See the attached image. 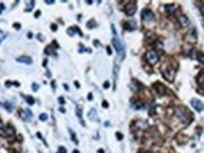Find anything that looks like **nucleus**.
<instances>
[{
  "instance_id": "f257e3e1",
  "label": "nucleus",
  "mask_w": 204,
  "mask_h": 153,
  "mask_svg": "<svg viewBox=\"0 0 204 153\" xmlns=\"http://www.w3.org/2000/svg\"><path fill=\"white\" fill-rule=\"evenodd\" d=\"M175 115L184 124H189L193 120L192 115L187 111V109L183 108V107H177V108H175Z\"/></svg>"
},
{
  "instance_id": "f03ea898",
  "label": "nucleus",
  "mask_w": 204,
  "mask_h": 153,
  "mask_svg": "<svg viewBox=\"0 0 204 153\" xmlns=\"http://www.w3.org/2000/svg\"><path fill=\"white\" fill-rule=\"evenodd\" d=\"M112 45H113L115 51L117 52V54L119 55V56L124 58V56H125V47H124V44H123L122 42L119 40L118 38H113L112 39Z\"/></svg>"
},
{
  "instance_id": "7ed1b4c3",
  "label": "nucleus",
  "mask_w": 204,
  "mask_h": 153,
  "mask_svg": "<svg viewBox=\"0 0 204 153\" xmlns=\"http://www.w3.org/2000/svg\"><path fill=\"white\" fill-rule=\"evenodd\" d=\"M145 58L147 61L151 65H154L159 61V55L155 50H148L145 55Z\"/></svg>"
},
{
  "instance_id": "20e7f679",
  "label": "nucleus",
  "mask_w": 204,
  "mask_h": 153,
  "mask_svg": "<svg viewBox=\"0 0 204 153\" xmlns=\"http://www.w3.org/2000/svg\"><path fill=\"white\" fill-rule=\"evenodd\" d=\"M163 76L166 80H168L169 82H172L175 79V76H176V70L175 68H173L172 66H168L166 70H164L163 72Z\"/></svg>"
},
{
  "instance_id": "39448f33",
  "label": "nucleus",
  "mask_w": 204,
  "mask_h": 153,
  "mask_svg": "<svg viewBox=\"0 0 204 153\" xmlns=\"http://www.w3.org/2000/svg\"><path fill=\"white\" fill-rule=\"evenodd\" d=\"M141 16H142V19L145 22H151V21H153L155 18L154 13L152 12V11H150V9H143V11H142V13H141Z\"/></svg>"
},
{
  "instance_id": "423d86ee",
  "label": "nucleus",
  "mask_w": 204,
  "mask_h": 153,
  "mask_svg": "<svg viewBox=\"0 0 204 153\" xmlns=\"http://www.w3.org/2000/svg\"><path fill=\"white\" fill-rule=\"evenodd\" d=\"M136 9H137V6H136V4L133 2H131V3H129V4L126 5L125 12L128 16H132V15L135 14Z\"/></svg>"
},
{
  "instance_id": "0eeeda50",
  "label": "nucleus",
  "mask_w": 204,
  "mask_h": 153,
  "mask_svg": "<svg viewBox=\"0 0 204 153\" xmlns=\"http://www.w3.org/2000/svg\"><path fill=\"white\" fill-rule=\"evenodd\" d=\"M191 105H192L193 108L195 109L196 111H197V112H202V111L204 110L203 102L201 101V100H199L197 98H193L192 100H191Z\"/></svg>"
},
{
  "instance_id": "6e6552de",
  "label": "nucleus",
  "mask_w": 204,
  "mask_h": 153,
  "mask_svg": "<svg viewBox=\"0 0 204 153\" xmlns=\"http://www.w3.org/2000/svg\"><path fill=\"white\" fill-rule=\"evenodd\" d=\"M153 87H154V89L157 91V93L159 94V95L164 96V94L166 93V88L164 87V85H163V84L160 83V82H156L153 85Z\"/></svg>"
},
{
  "instance_id": "1a4fd4ad",
  "label": "nucleus",
  "mask_w": 204,
  "mask_h": 153,
  "mask_svg": "<svg viewBox=\"0 0 204 153\" xmlns=\"http://www.w3.org/2000/svg\"><path fill=\"white\" fill-rule=\"evenodd\" d=\"M178 20H179L180 25L182 28H186V27H188V26L190 25V20H189L188 17H187L186 15H180Z\"/></svg>"
},
{
  "instance_id": "9d476101",
  "label": "nucleus",
  "mask_w": 204,
  "mask_h": 153,
  "mask_svg": "<svg viewBox=\"0 0 204 153\" xmlns=\"http://www.w3.org/2000/svg\"><path fill=\"white\" fill-rule=\"evenodd\" d=\"M18 113H19V116H20L23 120H25V121L30 119L32 116V113L30 111H26V112L25 111H19Z\"/></svg>"
},
{
  "instance_id": "9b49d317",
  "label": "nucleus",
  "mask_w": 204,
  "mask_h": 153,
  "mask_svg": "<svg viewBox=\"0 0 204 153\" xmlns=\"http://www.w3.org/2000/svg\"><path fill=\"white\" fill-rule=\"evenodd\" d=\"M14 136V129L13 127H11V125H9L7 128L5 129V136L4 137L7 138H11Z\"/></svg>"
},
{
  "instance_id": "f8f14e48",
  "label": "nucleus",
  "mask_w": 204,
  "mask_h": 153,
  "mask_svg": "<svg viewBox=\"0 0 204 153\" xmlns=\"http://www.w3.org/2000/svg\"><path fill=\"white\" fill-rule=\"evenodd\" d=\"M16 61L18 63H26V64H31L32 63V59L28 56H21L18 57L16 59Z\"/></svg>"
},
{
  "instance_id": "ddd939ff",
  "label": "nucleus",
  "mask_w": 204,
  "mask_h": 153,
  "mask_svg": "<svg viewBox=\"0 0 204 153\" xmlns=\"http://www.w3.org/2000/svg\"><path fill=\"white\" fill-rule=\"evenodd\" d=\"M187 37H189V43H195L197 41V33H196V29L194 28L192 31H190Z\"/></svg>"
},
{
  "instance_id": "4468645a",
  "label": "nucleus",
  "mask_w": 204,
  "mask_h": 153,
  "mask_svg": "<svg viewBox=\"0 0 204 153\" xmlns=\"http://www.w3.org/2000/svg\"><path fill=\"white\" fill-rule=\"evenodd\" d=\"M197 82L199 86H204V70L199 74L197 78Z\"/></svg>"
},
{
  "instance_id": "2eb2a0df",
  "label": "nucleus",
  "mask_w": 204,
  "mask_h": 153,
  "mask_svg": "<svg viewBox=\"0 0 204 153\" xmlns=\"http://www.w3.org/2000/svg\"><path fill=\"white\" fill-rule=\"evenodd\" d=\"M77 31L79 32L80 36H82V33H81V32H80V30H79V29L77 28H75V27H74V28H69L67 29V33H68V35H70V36H74V35L76 34V32H77Z\"/></svg>"
},
{
  "instance_id": "dca6fc26",
  "label": "nucleus",
  "mask_w": 204,
  "mask_h": 153,
  "mask_svg": "<svg viewBox=\"0 0 204 153\" xmlns=\"http://www.w3.org/2000/svg\"><path fill=\"white\" fill-rule=\"evenodd\" d=\"M125 28L126 29H129V30H133L136 27V24H135V21L131 20V21H129L127 23H125Z\"/></svg>"
},
{
  "instance_id": "f3484780",
  "label": "nucleus",
  "mask_w": 204,
  "mask_h": 153,
  "mask_svg": "<svg viewBox=\"0 0 204 153\" xmlns=\"http://www.w3.org/2000/svg\"><path fill=\"white\" fill-rule=\"evenodd\" d=\"M164 9H166V12H168L169 14L174 13L175 11H176V7H175L174 4H169V5H166L164 6Z\"/></svg>"
},
{
  "instance_id": "a211bd4d",
  "label": "nucleus",
  "mask_w": 204,
  "mask_h": 153,
  "mask_svg": "<svg viewBox=\"0 0 204 153\" xmlns=\"http://www.w3.org/2000/svg\"><path fill=\"white\" fill-rule=\"evenodd\" d=\"M88 117L91 119V120H96V117H98V113H96V111L95 109H92L88 113Z\"/></svg>"
},
{
  "instance_id": "6ab92c4d",
  "label": "nucleus",
  "mask_w": 204,
  "mask_h": 153,
  "mask_svg": "<svg viewBox=\"0 0 204 153\" xmlns=\"http://www.w3.org/2000/svg\"><path fill=\"white\" fill-rule=\"evenodd\" d=\"M76 115L77 116L79 117V119L80 120V121H82V109L80 108L79 106H77V109H76ZM83 122V121H82ZM84 123V122H83Z\"/></svg>"
},
{
  "instance_id": "aec40b11",
  "label": "nucleus",
  "mask_w": 204,
  "mask_h": 153,
  "mask_svg": "<svg viewBox=\"0 0 204 153\" xmlns=\"http://www.w3.org/2000/svg\"><path fill=\"white\" fill-rule=\"evenodd\" d=\"M96 27V23L94 19H92V20H90L88 23H87V28H94Z\"/></svg>"
},
{
  "instance_id": "412c9836",
  "label": "nucleus",
  "mask_w": 204,
  "mask_h": 153,
  "mask_svg": "<svg viewBox=\"0 0 204 153\" xmlns=\"http://www.w3.org/2000/svg\"><path fill=\"white\" fill-rule=\"evenodd\" d=\"M44 53H45V54H47V55L54 54V50H53L52 47H50V45H48V47H45V49H44Z\"/></svg>"
},
{
  "instance_id": "4be33fe9",
  "label": "nucleus",
  "mask_w": 204,
  "mask_h": 153,
  "mask_svg": "<svg viewBox=\"0 0 204 153\" xmlns=\"http://www.w3.org/2000/svg\"><path fill=\"white\" fill-rule=\"evenodd\" d=\"M24 97H25V99L27 100V102L30 104V105H33L34 104V102H35V100H34V98L32 96H24Z\"/></svg>"
},
{
  "instance_id": "5701e85b",
  "label": "nucleus",
  "mask_w": 204,
  "mask_h": 153,
  "mask_svg": "<svg viewBox=\"0 0 204 153\" xmlns=\"http://www.w3.org/2000/svg\"><path fill=\"white\" fill-rule=\"evenodd\" d=\"M197 61H199L200 63L204 64V53H202V52L199 53V54H197Z\"/></svg>"
},
{
  "instance_id": "b1692460",
  "label": "nucleus",
  "mask_w": 204,
  "mask_h": 153,
  "mask_svg": "<svg viewBox=\"0 0 204 153\" xmlns=\"http://www.w3.org/2000/svg\"><path fill=\"white\" fill-rule=\"evenodd\" d=\"M0 136H3V137L5 136V127L1 120H0Z\"/></svg>"
},
{
  "instance_id": "393cba45",
  "label": "nucleus",
  "mask_w": 204,
  "mask_h": 153,
  "mask_svg": "<svg viewBox=\"0 0 204 153\" xmlns=\"http://www.w3.org/2000/svg\"><path fill=\"white\" fill-rule=\"evenodd\" d=\"M34 1H30V2H28V5H27V9H26V11H28L30 12V11L32 9H33V7H34Z\"/></svg>"
},
{
  "instance_id": "a878e982",
  "label": "nucleus",
  "mask_w": 204,
  "mask_h": 153,
  "mask_svg": "<svg viewBox=\"0 0 204 153\" xmlns=\"http://www.w3.org/2000/svg\"><path fill=\"white\" fill-rule=\"evenodd\" d=\"M69 132H70V135H71V138H72V140L74 142L76 143V144H77V136H76V133L74 132L72 129H69Z\"/></svg>"
},
{
  "instance_id": "bb28decb",
  "label": "nucleus",
  "mask_w": 204,
  "mask_h": 153,
  "mask_svg": "<svg viewBox=\"0 0 204 153\" xmlns=\"http://www.w3.org/2000/svg\"><path fill=\"white\" fill-rule=\"evenodd\" d=\"M133 107L135 109H141L142 107H143V103H142L141 101H136L134 104H133Z\"/></svg>"
},
{
  "instance_id": "cd10ccee",
  "label": "nucleus",
  "mask_w": 204,
  "mask_h": 153,
  "mask_svg": "<svg viewBox=\"0 0 204 153\" xmlns=\"http://www.w3.org/2000/svg\"><path fill=\"white\" fill-rule=\"evenodd\" d=\"M39 119H40L41 121H46L48 119V116L46 113H42V115H40V116H39Z\"/></svg>"
},
{
  "instance_id": "c85d7f7f",
  "label": "nucleus",
  "mask_w": 204,
  "mask_h": 153,
  "mask_svg": "<svg viewBox=\"0 0 204 153\" xmlns=\"http://www.w3.org/2000/svg\"><path fill=\"white\" fill-rule=\"evenodd\" d=\"M149 37V40H154L155 39V36H154V33H152V32H147V34H145V39H147Z\"/></svg>"
},
{
  "instance_id": "c756f323",
  "label": "nucleus",
  "mask_w": 204,
  "mask_h": 153,
  "mask_svg": "<svg viewBox=\"0 0 204 153\" xmlns=\"http://www.w3.org/2000/svg\"><path fill=\"white\" fill-rule=\"evenodd\" d=\"M4 106H5V108L9 111V112H11V109H12V106H11V104L9 103V102H6V103L4 104Z\"/></svg>"
},
{
  "instance_id": "7c9ffc66",
  "label": "nucleus",
  "mask_w": 204,
  "mask_h": 153,
  "mask_svg": "<svg viewBox=\"0 0 204 153\" xmlns=\"http://www.w3.org/2000/svg\"><path fill=\"white\" fill-rule=\"evenodd\" d=\"M66 149L63 148V146H60L59 148V150H58V153H66Z\"/></svg>"
},
{
  "instance_id": "2f4dec72",
  "label": "nucleus",
  "mask_w": 204,
  "mask_h": 153,
  "mask_svg": "<svg viewBox=\"0 0 204 153\" xmlns=\"http://www.w3.org/2000/svg\"><path fill=\"white\" fill-rule=\"evenodd\" d=\"M199 8L202 12H204V2H200L199 4Z\"/></svg>"
},
{
  "instance_id": "473e14b6",
  "label": "nucleus",
  "mask_w": 204,
  "mask_h": 153,
  "mask_svg": "<svg viewBox=\"0 0 204 153\" xmlns=\"http://www.w3.org/2000/svg\"><path fill=\"white\" fill-rule=\"evenodd\" d=\"M38 89H39V85H38V84H36V83L32 84V90H33L34 92H36Z\"/></svg>"
},
{
  "instance_id": "72a5a7b5",
  "label": "nucleus",
  "mask_w": 204,
  "mask_h": 153,
  "mask_svg": "<svg viewBox=\"0 0 204 153\" xmlns=\"http://www.w3.org/2000/svg\"><path fill=\"white\" fill-rule=\"evenodd\" d=\"M57 29H58V27H57L56 24H52V25H51V30H52V31H57Z\"/></svg>"
},
{
  "instance_id": "f704fd0d",
  "label": "nucleus",
  "mask_w": 204,
  "mask_h": 153,
  "mask_svg": "<svg viewBox=\"0 0 204 153\" xmlns=\"http://www.w3.org/2000/svg\"><path fill=\"white\" fill-rule=\"evenodd\" d=\"M116 137H117L118 140H122L123 139V134H121L120 132H116Z\"/></svg>"
},
{
  "instance_id": "c9c22d12",
  "label": "nucleus",
  "mask_w": 204,
  "mask_h": 153,
  "mask_svg": "<svg viewBox=\"0 0 204 153\" xmlns=\"http://www.w3.org/2000/svg\"><path fill=\"white\" fill-rule=\"evenodd\" d=\"M58 100H59V102L61 104H64V103H65V100H64V98H63V96H60L59 98H58Z\"/></svg>"
},
{
  "instance_id": "e433bc0d",
  "label": "nucleus",
  "mask_w": 204,
  "mask_h": 153,
  "mask_svg": "<svg viewBox=\"0 0 204 153\" xmlns=\"http://www.w3.org/2000/svg\"><path fill=\"white\" fill-rule=\"evenodd\" d=\"M103 87H104L105 89H108V88L110 87V82H109V81H105L104 84H103Z\"/></svg>"
},
{
  "instance_id": "4c0bfd02",
  "label": "nucleus",
  "mask_w": 204,
  "mask_h": 153,
  "mask_svg": "<svg viewBox=\"0 0 204 153\" xmlns=\"http://www.w3.org/2000/svg\"><path fill=\"white\" fill-rule=\"evenodd\" d=\"M102 107L103 108H108L109 107V104H108V102L106 101V100H104V101L102 102Z\"/></svg>"
},
{
  "instance_id": "58836bf2",
  "label": "nucleus",
  "mask_w": 204,
  "mask_h": 153,
  "mask_svg": "<svg viewBox=\"0 0 204 153\" xmlns=\"http://www.w3.org/2000/svg\"><path fill=\"white\" fill-rule=\"evenodd\" d=\"M40 15H41V11H39V9H38V11H36V12L34 13V17H35V18H38Z\"/></svg>"
},
{
  "instance_id": "ea45409f",
  "label": "nucleus",
  "mask_w": 204,
  "mask_h": 153,
  "mask_svg": "<svg viewBox=\"0 0 204 153\" xmlns=\"http://www.w3.org/2000/svg\"><path fill=\"white\" fill-rule=\"evenodd\" d=\"M44 2L48 5H51V4H53L54 3V0H44Z\"/></svg>"
},
{
  "instance_id": "a19ab883",
  "label": "nucleus",
  "mask_w": 204,
  "mask_h": 153,
  "mask_svg": "<svg viewBox=\"0 0 204 153\" xmlns=\"http://www.w3.org/2000/svg\"><path fill=\"white\" fill-rule=\"evenodd\" d=\"M13 27L16 28V29H19L21 27V25L20 24H18V23H15V24H13Z\"/></svg>"
},
{
  "instance_id": "79ce46f5",
  "label": "nucleus",
  "mask_w": 204,
  "mask_h": 153,
  "mask_svg": "<svg viewBox=\"0 0 204 153\" xmlns=\"http://www.w3.org/2000/svg\"><path fill=\"white\" fill-rule=\"evenodd\" d=\"M107 52H108L109 55H112V50H111V47H107Z\"/></svg>"
},
{
  "instance_id": "37998d69",
  "label": "nucleus",
  "mask_w": 204,
  "mask_h": 153,
  "mask_svg": "<svg viewBox=\"0 0 204 153\" xmlns=\"http://www.w3.org/2000/svg\"><path fill=\"white\" fill-rule=\"evenodd\" d=\"M87 98H88V100H92L93 99V95H92V94H89L88 96H87Z\"/></svg>"
},
{
  "instance_id": "c03bdc74",
  "label": "nucleus",
  "mask_w": 204,
  "mask_h": 153,
  "mask_svg": "<svg viewBox=\"0 0 204 153\" xmlns=\"http://www.w3.org/2000/svg\"><path fill=\"white\" fill-rule=\"evenodd\" d=\"M53 45H54V47H56V48H59V44L56 43V41H53Z\"/></svg>"
},
{
  "instance_id": "a18cd8bd",
  "label": "nucleus",
  "mask_w": 204,
  "mask_h": 153,
  "mask_svg": "<svg viewBox=\"0 0 204 153\" xmlns=\"http://www.w3.org/2000/svg\"><path fill=\"white\" fill-rule=\"evenodd\" d=\"M112 32H113V34H116V30H115V28H114V26L112 25Z\"/></svg>"
},
{
  "instance_id": "49530a36",
  "label": "nucleus",
  "mask_w": 204,
  "mask_h": 153,
  "mask_svg": "<svg viewBox=\"0 0 204 153\" xmlns=\"http://www.w3.org/2000/svg\"><path fill=\"white\" fill-rule=\"evenodd\" d=\"M59 110H60V112H61V113H65V109H64V108H60Z\"/></svg>"
},
{
  "instance_id": "de8ad7c7",
  "label": "nucleus",
  "mask_w": 204,
  "mask_h": 153,
  "mask_svg": "<svg viewBox=\"0 0 204 153\" xmlns=\"http://www.w3.org/2000/svg\"><path fill=\"white\" fill-rule=\"evenodd\" d=\"M98 41H96V40L94 41V44H95L96 47H98Z\"/></svg>"
},
{
  "instance_id": "09e8293b",
  "label": "nucleus",
  "mask_w": 204,
  "mask_h": 153,
  "mask_svg": "<svg viewBox=\"0 0 204 153\" xmlns=\"http://www.w3.org/2000/svg\"><path fill=\"white\" fill-rule=\"evenodd\" d=\"M38 39H39V40H40V41H44L43 39H42V37H41V34H40V33L38 34Z\"/></svg>"
},
{
  "instance_id": "8fccbe9b",
  "label": "nucleus",
  "mask_w": 204,
  "mask_h": 153,
  "mask_svg": "<svg viewBox=\"0 0 204 153\" xmlns=\"http://www.w3.org/2000/svg\"><path fill=\"white\" fill-rule=\"evenodd\" d=\"M63 86H64V89H65L66 91H68V90H69V88H68V86L66 85V84H63Z\"/></svg>"
},
{
  "instance_id": "3c124183",
  "label": "nucleus",
  "mask_w": 204,
  "mask_h": 153,
  "mask_svg": "<svg viewBox=\"0 0 204 153\" xmlns=\"http://www.w3.org/2000/svg\"><path fill=\"white\" fill-rule=\"evenodd\" d=\"M28 37L30 38V39L32 38V33H31V32H30V33H28Z\"/></svg>"
},
{
  "instance_id": "603ef678",
  "label": "nucleus",
  "mask_w": 204,
  "mask_h": 153,
  "mask_svg": "<svg viewBox=\"0 0 204 153\" xmlns=\"http://www.w3.org/2000/svg\"><path fill=\"white\" fill-rule=\"evenodd\" d=\"M75 85L77 86V88H79V82H77V81H75Z\"/></svg>"
},
{
  "instance_id": "864d4df0",
  "label": "nucleus",
  "mask_w": 204,
  "mask_h": 153,
  "mask_svg": "<svg viewBox=\"0 0 204 153\" xmlns=\"http://www.w3.org/2000/svg\"><path fill=\"white\" fill-rule=\"evenodd\" d=\"M73 153H79V152L77 151V150H74V151H73Z\"/></svg>"
},
{
  "instance_id": "5fc2aeb1",
  "label": "nucleus",
  "mask_w": 204,
  "mask_h": 153,
  "mask_svg": "<svg viewBox=\"0 0 204 153\" xmlns=\"http://www.w3.org/2000/svg\"><path fill=\"white\" fill-rule=\"evenodd\" d=\"M12 153H20V152H18V151H13Z\"/></svg>"
},
{
  "instance_id": "6e6d98bb",
  "label": "nucleus",
  "mask_w": 204,
  "mask_h": 153,
  "mask_svg": "<svg viewBox=\"0 0 204 153\" xmlns=\"http://www.w3.org/2000/svg\"><path fill=\"white\" fill-rule=\"evenodd\" d=\"M0 14H1V9H0Z\"/></svg>"
}]
</instances>
